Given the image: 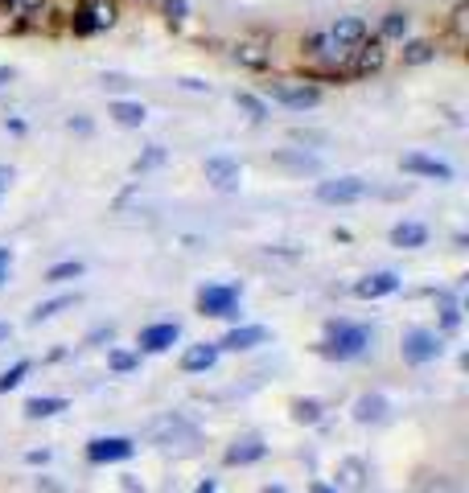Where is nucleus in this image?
I'll use <instances>...</instances> for the list:
<instances>
[{
  "label": "nucleus",
  "instance_id": "7",
  "mask_svg": "<svg viewBox=\"0 0 469 493\" xmlns=\"http://www.w3.org/2000/svg\"><path fill=\"white\" fill-rule=\"evenodd\" d=\"M119 21L116 0H83L75 12H70V33L75 37H95V33H107Z\"/></svg>",
  "mask_w": 469,
  "mask_h": 493
},
{
  "label": "nucleus",
  "instance_id": "9",
  "mask_svg": "<svg viewBox=\"0 0 469 493\" xmlns=\"http://www.w3.org/2000/svg\"><path fill=\"white\" fill-rule=\"evenodd\" d=\"M136 457L132 436H91L86 440V461L91 465H124Z\"/></svg>",
  "mask_w": 469,
  "mask_h": 493
},
{
  "label": "nucleus",
  "instance_id": "48",
  "mask_svg": "<svg viewBox=\"0 0 469 493\" xmlns=\"http://www.w3.org/2000/svg\"><path fill=\"white\" fill-rule=\"evenodd\" d=\"M9 333H12V329H9V325H4V321H0V342H4V337H9Z\"/></svg>",
  "mask_w": 469,
  "mask_h": 493
},
{
  "label": "nucleus",
  "instance_id": "26",
  "mask_svg": "<svg viewBox=\"0 0 469 493\" xmlns=\"http://www.w3.org/2000/svg\"><path fill=\"white\" fill-rule=\"evenodd\" d=\"M288 411H292V424H305V428H313V424H321V419H325V403H321V399H313V395L292 399V403H288Z\"/></svg>",
  "mask_w": 469,
  "mask_h": 493
},
{
  "label": "nucleus",
  "instance_id": "5",
  "mask_svg": "<svg viewBox=\"0 0 469 493\" xmlns=\"http://www.w3.org/2000/svg\"><path fill=\"white\" fill-rule=\"evenodd\" d=\"M198 312L202 317H218V321H234L239 317V304H243V284H202L198 288Z\"/></svg>",
  "mask_w": 469,
  "mask_h": 493
},
{
  "label": "nucleus",
  "instance_id": "31",
  "mask_svg": "<svg viewBox=\"0 0 469 493\" xmlns=\"http://www.w3.org/2000/svg\"><path fill=\"white\" fill-rule=\"evenodd\" d=\"M160 165H169V149H165V144H149V149L132 161V173H140V177H144V173L160 169Z\"/></svg>",
  "mask_w": 469,
  "mask_h": 493
},
{
  "label": "nucleus",
  "instance_id": "30",
  "mask_svg": "<svg viewBox=\"0 0 469 493\" xmlns=\"http://www.w3.org/2000/svg\"><path fill=\"white\" fill-rule=\"evenodd\" d=\"M29 375H33V358H17V362H12L9 370H0V395L17 391V386H21Z\"/></svg>",
  "mask_w": 469,
  "mask_h": 493
},
{
  "label": "nucleus",
  "instance_id": "15",
  "mask_svg": "<svg viewBox=\"0 0 469 493\" xmlns=\"http://www.w3.org/2000/svg\"><path fill=\"white\" fill-rule=\"evenodd\" d=\"M231 58H234V66H243V70H267V66H272V42L259 37V33H247V37L234 42Z\"/></svg>",
  "mask_w": 469,
  "mask_h": 493
},
{
  "label": "nucleus",
  "instance_id": "38",
  "mask_svg": "<svg viewBox=\"0 0 469 493\" xmlns=\"http://www.w3.org/2000/svg\"><path fill=\"white\" fill-rule=\"evenodd\" d=\"M9 268H12V246H0V288L9 284Z\"/></svg>",
  "mask_w": 469,
  "mask_h": 493
},
{
  "label": "nucleus",
  "instance_id": "29",
  "mask_svg": "<svg viewBox=\"0 0 469 493\" xmlns=\"http://www.w3.org/2000/svg\"><path fill=\"white\" fill-rule=\"evenodd\" d=\"M234 108L243 111L251 124H264L267 119V99L256 95V91H234Z\"/></svg>",
  "mask_w": 469,
  "mask_h": 493
},
{
  "label": "nucleus",
  "instance_id": "4",
  "mask_svg": "<svg viewBox=\"0 0 469 493\" xmlns=\"http://www.w3.org/2000/svg\"><path fill=\"white\" fill-rule=\"evenodd\" d=\"M144 436H149V444H157V449H173V444H193V440L202 436V428H198L185 411H165V416H157L149 428H144Z\"/></svg>",
  "mask_w": 469,
  "mask_h": 493
},
{
  "label": "nucleus",
  "instance_id": "11",
  "mask_svg": "<svg viewBox=\"0 0 469 493\" xmlns=\"http://www.w3.org/2000/svg\"><path fill=\"white\" fill-rule=\"evenodd\" d=\"M202 173H206V182H210V190H218V193H239V185H243V165L234 161V157H226V152L206 157Z\"/></svg>",
  "mask_w": 469,
  "mask_h": 493
},
{
  "label": "nucleus",
  "instance_id": "10",
  "mask_svg": "<svg viewBox=\"0 0 469 493\" xmlns=\"http://www.w3.org/2000/svg\"><path fill=\"white\" fill-rule=\"evenodd\" d=\"M267 99L284 111H313L321 103V91L313 83H272L267 86Z\"/></svg>",
  "mask_w": 469,
  "mask_h": 493
},
{
  "label": "nucleus",
  "instance_id": "33",
  "mask_svg": "<svg viewBox=\"0 0 469 493\" xmlns=\"http://www.w3.org/2000/svg\"><path fill=\"white\" fill-rule=\"evenodd\" d=\"M399 54H404V66H424V62L437 58V45L432 42H407Z\"/></svg>",
  "mask_w": 469,
  "mask_h": 493
},
{
  "label": "nucleus",
  "instance_id": "17",
  "mask_svg": "<svg viewBox=\"0 0 469 493\" xmlns=\"http://www.w3.org/2000/svg\"><path fill=\"white\" fill-rule=\"evenodd\" d=\"M259 345H267L264 325H231V329L218 337V350H223V354H247V350H259Z\"/></svg>",
  "mask_w": 469,
  "mask_h": 493
},
{
  "label": "nucleus",
  "instance_id": "23",
  "mask_svg": "<svg viewBox=\"0 0 469 493\" xmlns=\"http://www.w3.org/2000/svg\"><path fill=\"white\" fill-rule=\"evenodd\" d=\"M407 25H412V12L407 9H387L383 17H379V33H374V37H379V42H404L407 37Z\"/></svg>",
  "mask_w": 469,
  "mask_h": 493
},
{
  "label": "nucleus",
  "instance_id": "18",
  "mask_svg": "<svg viewBox=\"0 0 469 493\" xmlns=\"http://www.w3.org/2000/svg\"><path fill=\"white\" fill-rule=\"evenodd\" d=\"M218 358H223L218 342H193L182 350V370L185 375H210L214 366H218Z\"/></svg>",
  "mask_w": 469,
  "mask_h": 493
},
{
  "label": "nucleus",
  "instance_id": "20",
  "mask_svg": "<svg viewBox=\"0 0 469 493\" xmlns=\"http://www.w3.org/2000/svg\"><path fill=\"white\" fill-rule=\"evenodd\" d=\"M428 238H432V230L420 218H404L391 226V246H399V251H420V246H428Z\"/></svg>",
  "mask_w": 469,
  "mask_h": 493
},
{
  "label": "nucleus",
  "instance_id": "21",
  "mask_svg": "<svg viewBox=\"0 0 469 493\" xmlns=\"http://www.w3.org/2000/svg\"><path fill=\"white\" fill-rule=\"evenodd\" d=\"M107 116L116 119L119 128H144V124H149V108H144L140 99H111Z\"/></svg>",
  "mask_w": 469,
  "mask_h": 493
},
{
  "label": "nucleus",
  "instance_id": "16",
  "mask_svg": "<svg viewBox=\"0 0 469 493\" xmlns=\"http://www.w3.org/2000/svg\"><path fill=\"white\" fill-rule=\"evenodd\" d=\"M267 457V444L259 432H247V436H234L231 444H226L223 452V465H231V469H247V465H259Z\"/></svg>",
  "mask_w": 469,
  "mask_h": 493
},
{
  "label": "nucleus",
  "instance_id": "12",
  "mask_svg": "<svg viewBox=\"0 0 469 493\" xmlns=\"http://www.w3.org/2000/svg\"><path fill=\"white\" fill-rule=\"evenodd\" d=\"M182 342V325L177 321H152L136 333V354H169Z\"/></svg>",
  "mask_w": 469,
  "mask_h": 493
},
{
  "label": "nucleus",
  "instance_id": "25",
  "mask_svg": "<svg viewBox=\"0 0 469 493\" xmlns=\"http://www.w3.org/2000/svg\"><path fill=\"white\" fill-rule=\"evenodd\" d=\"M272 161L292 173H321V157H313V152H305V149H280Z\"/></svg>",
  "mask_w": 469,
  "mask_h": 493
},
{
  "label": "nucleus",
  "instance_id": "32",
  "mask_svg": "<svg viewBox=\"0 0 469 493\" xmlns=\"http://www.w3.org/2000/svg\"><path fill=\"white\" fill-rule=\"evenodd\" d=\"M416 493H465V489H461V481L448 477V473H428L424 481L416 485Z\"/></svg>",
  "mask_w": 469,
  "mask_h": 493
},
{
  "label": "nucleus",
  "instance_id": "1",
  "mask_svg": "<svg viewBox=\"0 0 469 493\" xmlns=\"http://www.w3.org/2000/svg\"><path fill=\"white\" fill-rule=\"evenodd\" d=\"M371 345H374L371 325L330 321V325H325V337L317 342V354L325 358V362H354V358H363Z\"/></svg>",
  "mask_w": 469,
  "mask_h": 493
},
{
  "label": "nucleus",
  "instance_id": "39",
  "mask_svg": "<svg viewBox=\"0 0 469 493\" xmlns=\"http://www.w3.org/2000/svg\"><path fill=\"white\" fill-rule=\"evenodd\" d=\"M50 457H53L50 449H33V452H25V461H29V465H50Z\"/></svg>",
  "mask_w": 469,
  "mask_h": 493
},
{
  "label": "nucleus",
  "instance_id": "46",
  "mask_svg": "<svg viewBox=\"0 0 469 493\" xmlns=\"http://www.w3.org/2000/svg\"><path fill=\"white\" fill-rule=\"evenodd\" d=\"M193 493H218V481H198V489Z\"/></svg>",
  "mask_w": 469,
  "mask_h": 493
},
{
  "label": "nucleus",
  "instance_id": "8",
  "mask_svg": "<svg viewBox=\"0 0 469 493\" xmlns=\"http://www.w3.org/2000/svg\"><path fill=\"white\" fill-rule=\"evenodd\" d=\"M399 169L407 177H420V182H437V185H448L457 177V169L445 161V157H432V152H404L399 157Z\"/></svg>",
  "mask_w": 469,
  "mask_h": 493
},
{
  "label": "nucleus",
  "instance_id": "28",
  "mask_svg": "<svg viewBox=\"0 0 469 493\" xmlns=\"http://www.w3.org/2000/svg\"><path fill=\"white\" fill-rule=\"evenodd\" d=\"M363 481H366V465L358 457H346L338 465V485L333 489H363Z\"/></svg>",
  "mask_w": 469,
  "mask_h": 493
},
{
  "label": "nucleus",
  "instance_id": "27",
  "mask_svg": "<svg viewBox=\"0 0 469 493\" xmlns=\"http://www.w3.org/2000/svg\"><path fill=\"white\" fill-rule=\"evenodd\" d=\"M86 276V263L83 259H58L45 268V284H70V279H83Z\"/></svg>",
  "mask_w": 469,
  "mask_h": 493
},
{
  "label": "nucleus",
  "instance_id": "44",
  "mask_svg": "<svg viewBox=\"0 0 469 493\" xmlns=\"http://www.w3.org/2000/svg\"><path fill=\"white\" fill-rule=\"evenodd\" d=\"M12 78H17V70H12V66H0V91H4Z\"/></svg>",
  "mask_w": 469,
  "mask_h": 493
},
{
  "label": "nucleus",
  "instance_id": "36",
  "mask_svg": "<svg viewBox=\"0 0 469 493\" xmlns=\"http://www.w3.org/2000/svg\"><path fill=\"white\" fill-rule=\"evenodd\" d=\"M160 4H165V17H169L173 25H182L185 17H190V4H185V0H160Z\"/></svg>",
  "mask_w": 469,
  "mask_h": 493
},
{
  "label": "nucleus",
  "instance_id": "47",
  "mask_svg": "<svg viewBox=\"0 0 469 493\" xmlns=\"http://www.w3.org/2000/svg\"><path fill=\"white\" fill-rule=\"evenodd\" d=\"M259 493H288V489H284V485L276 481V485H264V489H259Z\"/></svg>",
  "mask_w": 469,
  "mask_h": 493
},
{
  "label": "nucleus",
  "instance_id": "45",
  "mask_svg": "<svg viewBox=\"0 0 469 493\" xmlns=\"http://www.w3.org/2000/svg\"><path fill=\"white\" fill-rule=\"evenodd\" d=\"M309 493H341V489H333L330 481H313V485H309Z\"/></svg>",
  "mask_w": 469,
  "mask_h": 493
},
{
  "label": "nucleus",
  "instance_id": "13",
  "mask_svg": "<svg viewBox=\"0 0 469 493\" xmlns=\"http://www.w3.org/2000/svg\"><path fill=\"white\" fill-rule=\"evenodd\" d=\"M399 284H404V276L399 271H391V268H383V271H366L363 279H354V296L358 301H387V296H395L399 292Z\"/></svg>",
  "mask_w": 469,
  "mask_h": 493
},
{
  "label": "nucleus",
  "instance_id": "24",
  "mask_svg": "<svg viewBox=\"0 0 469 493\" xmlns=\"http://www.w3.org/2000/svg\"><path fill=\"white\" fill-rule=\"evenodd\" d=\"M70 408V399L62 395H29L25 399V419H53V416H62V411Z\"/></svg>",
  "mask_w": 469,
  "mask_h": 493
},
{
  "label": "nucleus",
  "instance_id": "22",
  "mask_svg": "<svg viewBox=\"0 0 469 493\" xmlns=\"http://www.w3.org/2000/svg\"><path fill=\"white\" fill-rule=\"evenodd\" d=\"M78 301H83V296H78V292H58V296H50V301L33 304V312H29V325L53 321V317H62V312H70V309H75Z\"/></svg>",
  "mask_w": 469,
  "mask_h": 493
},
{
  "label": "nucleus",
  "instance_id": "19",
  "mask_svg": "<svg viewBox=\"0 0 469 493\" xmlns=\"http://www.w3.org/2000/svg\"><path fill=\"white\" fill-rule=\"evenodd\" d=\"M325 29H330V37L341 45V50H346V54H350L354 45H363L366 37H371V25H366V17H338V21H330Z\"/></svg>",
  "mask_w": 469,
  "mask_h": 493
},
{
  "label": "nucleus",
  "instance_id": "42",
  "mask_svg": "<svg viewBox=\"0 0 469 493\" xmlns=\"http://www.w3.org/2000/svg\"><path fill=\"white\" fill-rule=\"evenodd\" d=\"M33 485H37V493H62V485H53L50 477H37Z\"/></svg>",
  "mask_w": 469,
  "mask_h": 493
},
{
  "label": "nucleus",
  "instance_id": "14",
  "mask_svg": "<svg viewBox=\"0 0 469 493\" xmlns=\"http://www.w3.org/2000/svg\"><path fill=\"white\" fill-rule=\"evenodd\" d=\"M391 411H395L391 399L379 395V391H366V395L354 399L350 416H354V424H363V428H383V424H391Z\"/></svg>",
  "mask_w": 469,
  "mask_h": 493
},
{
  "label": "nucleus",
  "instance_id": "43",
  "mask_svg": "<svg viewBox=\"0 0 469 493\" xmlns=\"http://www.w3.org/2000/svg\"><path fill=\"white\" fill-rule=\"evenodd\" d=\"M185 91H210V83H202V78H182Z\"/></svg>",
  "mask_w": 469,
  "mask_h": 493
},
{
  "label": "nucleus",
  "instance_id": "40",
  "mask_svg": "<svg viewBox=\"0 0 469 493\" xmlns=\"http://www.w3.org/2000/svg\"><path fill=\"white\" fill-rule=\"evenodd\" d=\"M66 128H70V132H83V136H86V132H91V119H86V116H70V119H66Z\"/></svg>",
  "mask_w": 469,
  "mask_h": 493
},
{
  "label": "nucleus",
  "instance_id": "3",
  "mask_svg": "<svg viewBox=\"0 0 469 493\" xmlns=\"http://www.w3.org/2000/svg\"><path fill=\"white\" fill-rule=\"evenodd\" d=\"M371 193H374V185L366 182V177H358V173H341V177H325V182H317L313 198H317L321 206H358V202H366Z\"/></svg>",
  "mask_w": 469,
  "mask_h": 493
},
{
  "label": "nucleus",
  "instance_id": "35",
  "mask_svg": "<svg viewBox=\"0 0 469 493\" xmlns=\"http://www.w3.org/2000/svg\"><path fill=\"white\" fill-rule=\"evenodd\" d=\"M107 366H111L116 375H132V370H140V354H128V350H111V354H107Z\"/></svg>",
  "mask_w": 469,
  "mask_h": 493
},
{
  "label": "nucleus",
  "instance_id": "34",
  "mask_svg": "<svg viewBox=\"0 0 469 493\" xmlns=\"http://www.w3.org/2000/svg\"><path fill=\"white\" fill-rule=\"evenodd\" d=\"M440 329H445V333L461 329V304L453 301L448 292H440Z\"/></svg>",
  "mask_w": 469,
  "mask_h": 493
},
{
  "label": "nucleus",
  "instance_id": "6",
  "mask_svg": "<svg viewBox=\"0 0 469 493\" xmlns=\"http://www.w3.org/2000/svg\"><path fill=\"white\" fill-rule=\"evenodd\" d=\"M440 354H445L440 329L412 325V329H404V337H399V358H404V366H428V362H437Z\"/></svg>",
  "mask_w": 469,
  "mask_h": 493
},
{
  "label": "nucleus",
  "instance_id": "2",
  "mask_svg": "<svg viewBox=\"0 0 469 493\" xmlns=\"http://www.w3.org/2000/svg\"><path fill=\"white\" fill-rule=\"evenodd\" d=\"M387 62V50L379 37H366L363 45H354L350 54H346V62L333 66V70H321V75H330V78H346V83H358V78H371L374 70H383Z\"/></svg>",
  "mask_w": 469,
  "mask_h": 493
},
{
  "label": "nucleus",
  "instance_id": "37",
  "mask_svg": "<svg viewBox=\"0 0 469 493\" xmlns=\"http://www.w3.org/2000/svg\"><path fill=\"white\" fill-rule=\"evenodd\" d=\"M99 86H103V91H128L132 78L128 75H116V70H107V75H99Z\"/></svg>",
  "mask_w": 469,
  "mask_h": 493
},
{
  "label": "nucleus",
  "instance_id": "41",
  "mask_svg": "<svg viewBox=\"0 0 469 493\" xmlns=\"http://www.w3.org/2000/svg\"><path fill=\"white\" fill-rule=\"evenodd\" d=\"M9 185H12V169H9V165H0V202H4Z\"/></svg>",
  "mask_w": 469,
  "mask_h": 493
}]
</instances>
